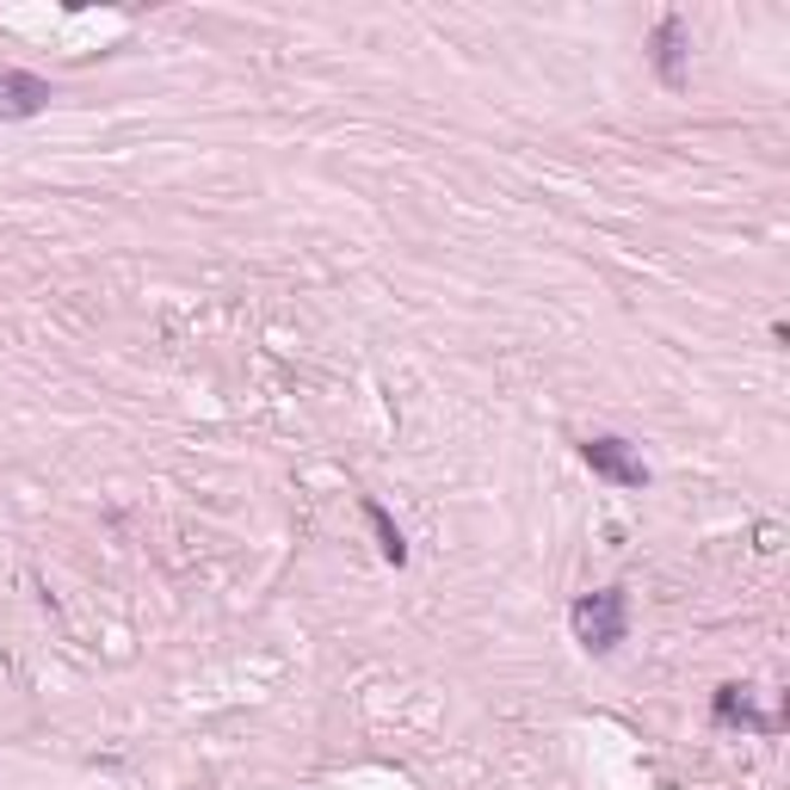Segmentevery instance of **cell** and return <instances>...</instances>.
<instances>
[{
  "label": "cell",
  "instance_id": "5",
  "mask_svg": "<svg viewBox=\"0 0 790 790\" xmlns=\"http://www.w3.org/2000/svg\"><path fill=\"white\" fill-rule=\"evenodd\" d=\"M655 75L667 87H686V20L679 13H667L655 25Z\"/></svg>",
  "mask_w": 790,
  "mask_h": 790
},
{
  "label": "cell",
  "instance_id": "1",
  "mask_svg": "<svg viewBox=\"0 0 790 790\" xmlns=\"http://www.w3.org/2000/svg\"><path fill=\"white\" fill-rule=\"evenodd\" d=\"M568 624H575V642L587 649V655H612L617 642L630 637V593H624V587L580 593L575 612H568Z\"/></svg>",
  "mask_w": 790,
  "mask_h": 790
},
{
  "label": "cell",
  "instance_id": "2",
  "mask_svg": "<svg viewBox=\"0 0 790 790\" xmlns=\"http://www.w3.org/2000/svg\"><path fill=\"white\" fill-rule=\"evenodd\" d=\"M580 457H587V469H593L599 482L649 488V463L630 451V439H617V432H593V439H580Z\"/></svg>",
  "mask_w": 790,
  "mask_h": 790
},
{
  "label": "cell",
  "instance_id": "3",
  "mask_svg": "<svg viewBox=\"0 0 790 790\" xmlns=\"http://www.w3.org/2000/svg\"><path fill=\"white\" fill-rule=\"evenodd\" d=\"M711 723H716V729L778 735V729H785V704H778V711H753V686H716V698H711Z\"/></svg>",
  "mask_w": 790,
  "mask_h": 790
},
{
  "label": "cell",
  "instance_id": "6",
  "mask_svg": "<svg viewBox=\"0 0 790 790\" xmlns=\"http://www.w3.org/2000/svg\"><path fill=\"white\" fill-rule=\"evenodd\" d=\"M365 519H371V531H377V550H384V562H389V568H402V562H407V538H402V525L389 519V513H384L377 501H365Z\"/></svg>",
  "mask_w": 790,
  "mask_h": 790
},
{
  "label": "cell",
  "instance_id": "4",
  "mask_svg": "<svg viewBox=\"0 0 790 790\" xmlns=\"http://www.w3.org/2000/svg\"><path fill=\"white\" fill-rule=\"evenodd\" d=\"M50 99H57V87L43 75H25V68H0V117L7 124H25V117L50 112Z\"/></svg>",
  "mask_w": 790,
  "mask_h": 790
}]
</instances>
